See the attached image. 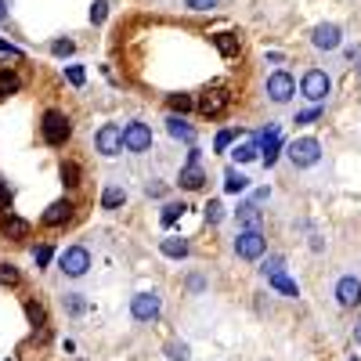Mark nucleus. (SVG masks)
<instances>
[{
  "mask_svg": "<svg viewBox=\"0 0 361 361\" xmlns=\"http://www.w3.org/2000/svg\"><path fill=\"white\" fill-rule=\"evenodd\" d=\"M221 0H185V8H191V11H213Z\"/></svg>",
  "mask_w": 361,
  "mask_h": 361,
  "instance_id": "72a5a7b5",
  "label": "nucleus"
},
{
  "mask_svg": "<svg viewBox=\"0 0 361 361\" xmlns=\"http://www.w3.org/2000/svg\"><path fill=\"white\" fill-rule=\"evenodd\" d=\"M159 250H163V256H170V260H185V256H188V242L177 239V235H170V239L159 242Z\"/></svg>",
  "mask_w": 361,
  "mask_h": 361,
  "instance_id": "2eb2a0df",
  "label": "nucleus"
},
{
  "mask_svg": "<svg viewBox=\"0 0 361 361\" xmlns=\"http://www.w3.org/2000/svg\"><path fill=\"white\" fill-rule=\"evenodd\" d=\"M300 90H304V98H311V101H321L332 90L329 83V76L321 72V69H311V72H304V80H300Z\"/></svg>",
  "mask_w": 361,
  "mask_h": 361,
  "instance_id": "6e6552de",
  "label": "nucleus"
},
{
  "mask_svg": "<svg viewBox=\"0 0 361 361\" xmlns=\"http://www.w3.org/2000/svg\"><path fill=\"white\" fill-rule=\"evenodd\" d=\"M191 105H196V101H191L188 94H170V109L174 112H188Z\"/></svg>",
  "mask_w": 361,
  "mask_h": 361,
  "instance_id": "7c9ffc66",
  "label": "nucleus"
},
{
  "mask_svg": "<svg viewBox=\"0 0 361 361\" xmlns=\"http://www.w3.org/2000/svg\"><path fill=\"white\" fill-rule=\"evenodd\" d=\"M58 264H62V271H66L69 278H80V275H87V267H90V253L83 246H72V250L62 253Z\"/></svg>",
  "mask_w": 361,
  "mask_h": 361,
  "instance_id": "1a4fd4ad",
  "label": "nucleus"
},
{
  "mask_svg": "<svg viewBox=\"0 0 361 361\" xmlns=\"http://www.w3.org/2000/svg\"><path fill=\"white\" fill-rule=\"evenodd\" d=\"M69 217H72V202H69V199H62V202H51V206H47L40 221H44L47 228H58V224H66Z\"/></svg>",
  "mask_w": 361,
  "mask_h": 361,
  "instance_id": "ddd939ff",
  "label": "nucleus"
},
{
  "mask_svg": "<svg viewBox=\"0 0 361 361\" xmlns=\"http://www.w3.org/2000/svg\"><path fill=\"white\" fill-rule=\"evenodd\" d=\"M0 282H8V286H15V282H18V271L11 267V264H0Z\"/></svg>",
  "mask_w": 361,
  "mask_h": 361,
  "instance_id": "c9c22d12",
  "label": "nucleus"
},
{
  "mask_svg": "<svg viewBox=\"0 0 361 361\" xmlns=\"http://www.w3.org/2000/svg\"><path fill=\"white\" fill-rule=\"evenodd\" d=\"M22 90V80L11 69H0V98H11V94H18Z\"/></svg>",
  "mask_w": 361,
  "mask_h": 361,
  "instance_id": "aec40b11",
  "label": "nucleus"
},
{
  "mask_svg": "<svg viewBox=\"0 0 361 361\" xmlns=\"http://www.w3.org/2000/svg\"><path fill=\"white\" fill-rule=\"evenodd\" d=\"M228 101H231L228 90L224 87H213V90H206V94L199 98V112L202 116H221L228 109Z\"/></svg>",
  "mask_w": 361,
  "mask_h": 361,
  "instance_id": "9d476101",
  "label": "nucleus"
},
{
  "mask_svg": "<svg viewBox=\"0 0 361 361\" xmlns=\"http://www.w3.org/2000/svg\"><path fill=\"white\" fill-rule=\"evenodd\" d=\"M166 131H170L174 137H180V141H196V131H191L180 116H170V120H166Z\"/></svg>",
  "mask_w": 361,
  "mask_h": 361,
  "instance_id": "5701e85b",
  "label": "nucleus"
},
{
  "mask_svg": "<svg viewBox=\"0 0 361 361\" xmlns=\"http://www.w3.org/2000/svg\"><path fill=\"white\" fill-rule=\"evenodd\" d=\"M62 180H66L69 188H76V185H80V166H76V163H62Z\"/></svg>",
  "mask_w": 361,
  "mask_h": 361,
  "instance_id": "cd10ccee",
  "label": "nucleus"
},
{
  "mask_svg": "<svg viewBox=\"0 0 361 361\" xmlns=\"http://www.w3.org/2000/svg\"><path fill=\"white\" fill-rule=\"evenodd\" d=\"M271 278V286H275L278 293H286V296H300V286L286 275V271H275V275H267Z\"/></svg>",
  "mask_w": 361,
  "mask_h": 361,
  "instance_id": "a211bd4d",
  "label": "nucleus"
},
{
  "mask_svg": "<svg viewBox=\"0 0 361 361\" xmlns=\"http://www.w3.org/2000/svg\"><path fill=\"white\" fill-rule=\"evenodd\" d=\"M66 304H69V311H72V315H83V307H87V304L80 300V296H69Z\"/></svg>",
  "mask_w": 361,
  "mask_h": 361,
  "instance_id": "79ce46f5",
  "label": "nucleus"
},
{
  "mask_svg": "<svg viewBox=\"0 0 361 361\" xmlns=\"http://www.w3.org/2000/svg\"><path fill=\"white\" fill-rule=\"evenodd\" d=\"M8 202H11V191L4 185V177H0V210H8Z\"/></svg>",
  "mask_w": 361,
  "mask_h": 361,
  "instance_id": "37998d69",
  "label": "nucleus"
},
{
  "mask_svg": "<svg viewBox=\"0 0 361 361\" xmlns=\"http://www.w3.org/2000/svg\"><path fill=\"white\" fill-rule=\"evenodd\" d=\"M51 51H55L58 58H69L72 51H76V44H72V40H55V44H51Z\"/></svg>",
  "mask_w": 361,
  "mask_h": 361,
  "instance_id": "473e14b6",
  "label": "nucleus"
},
{
  "mask_svg": "<svg viewBox=\"0 0 361 361\" xmlns=\"http://www.w3.org/2000/svg\"><path fill=\"white\" fill-rule=\"evenodd\" d=\"M40 131H44V141H47V145H55V148H58V145H66V141H69L72 126H69V120H66L62 112H55V109H51V112H44Z\"/></svg>",
  "mask_w": 361,
  "mask_h": 361,
  "instance_id": "f03ea898",
  "label": "nucleus"
},
{
  "mask_svg": "<svg viewBox=\"0 0 361 361\" xmlns=\"http://www.w3.org/2000/svg\"><path fill=\"white\" fill-rule=\"evenodd\" d=\"M0 18H8V0H0Z\"/></svg>",
  "mask_w": 361,
  "mask_h": 361,
  "instance_id": "c03bdc74",
  "label": "nucleus"
},
{
  "mask_svg": "<svg viewBox=\"0 0 361 361\" xmlns=\"http://www.w3.org/2000/svg\"><path fill=\"white\" fill-rule=\"evenodd\" d=\"M123 148L126 152H148L152 148V131H148V123H126L123 126Z\"/></svg>",
  "mask_w": 361,
  "mask_h": 361,
  "instance_id": "20e7f679",
  "label": "nucleus"
},
{
  "mask_svg": "<svg viewBox=\"0 0 361 361\" xmlns=\"http://www.w3.org/2000/svg\"><path fill=\"white\" fill-rule=\"evenodd\" d=\"M163 311V304H159V296L156 293H137L134 300H131V315L137 321H156Z\"/></svg>",
  "mask_w": 361,
  "mask_h": 361,
  "instance_id": "0eeeda50",
  "label": "nucleus"
},
{
  "mask_svg": "<svg viewBox=\"0 0 361 361\" xmlns=\"http://www.w3.org/2000/svg\"><path fill=\"white\" fill-rule=\"evenodd\" d=\"M25 315H29V321H33V325H44V307L40 304H25Z\"/></svg>",
  "mask_w": 361,
  "mask_h": 361,
  "instance_id": "2f4dec72",
  "label": "nucleus"
},
{
  "mask_svg": "<svg viewBox=\"0 0 361 361\" xmlns=\"http://www.w3.org/2000/svg\"><path fill=\"white\" fill-rule=\"evenodd\" d=\"M293 94H296V80L289 72H271L267 76V98L275 101V105H286Z\"/></svg>",
  "mask_w": 361,
  "mask_h": 361,
  "instance_id": "39448f33",
  "label": "nucleus"
},
{
  "mask_svg": "<svg viewBox=\"0 0 361 361\" xmlns=\"http://www.w3.org/2000/svg\"><path fill=\"white\" fill-rule=\"evenodd\" d=\"M202 180H206V174L199 170V166H185V170H180V188L196 191V188H202Z\"/></svg>",
  "mask_w": 361,
  "mask_h": 361,
  "instance_id": "4be33fe9",
  "label": "nucleus"
},
{
  "mask_svg": "<svg viewBox=\"0 0 361 361\" xmlns=\"http://www.w3.org/2000/svg\"><path fill=\"white\" fill-rule=\"evenodd\" d=\"M311 44H315L318 51H336V47H340V25H332V22H321V25H315Z\"/></svg>",
  "mask_w": 361,
  "mask_h": 361,
  "instance_id": "9b49d317",
  "label": "nucleus"
},
{
  "mask_svg": "<svg viewBox=\"0 0 361 361\" xmlns=\"http://www.w3.org/2000/svg\"><path fill=\"white\" fill-rule=\"evenodd\" d=\"M289 159L296 166H315L321 159V145L315 137H300V141H293V145H289Z\"/></svg>",
  "mask_w": 361,
  "mask_h": 361,
  "instance_id": "423d86ee",
  "label": "nucleus"
},
{
  "mask_svg": "<svg viewBox=\"0 0 361 361\" xmlns=\"http://www.w3.org/2000/svg\"><path fill=\"white\" fill-rule=\"evenodd\" d=\"M256 152H260V148H256L253 141H246V145H235V152H231V156H235L239 163H250V159H256Z\"/></svg>",
  "mask_w": 361,
  "mask_h": 361,
  "instance_id": "393cba45",
  "label": "nucleus"
},
{
  "mask_svg": "<svg viewBox=\"0 0 361 361\" xmlns=\"http://www.w3.org/2000/svg\"><path fill=\"white\" fill-rule=\"evenodd\" d=\"M336 300H340L343 307L361 304V282H358L354 275H347V278H340V282H336Z\"/></svg>",
  "mask_w": 361,
  "mask_h": 361,
  "instance_id": "f8f14e48",
  "label": "nucleus"
},
{
  "mask_svg": "<svg viewBox=\"0 0 361 361\" xmlns=\"http://www.w3.org/2000/svg\"><path fill=\"white\" fill-rule=\"evenodd\" d=\"M123 202H126L123 188H105V196H101V206H105V210H116V206H123Z\"/></svg>",
  "mask_w": 361,
  "mask_h": 361,
  "instance_id": "b1692460",
  "label": "nucleus"
},
{
  "mask_svg": "<svg viewBox=\"0 0 361 361\" xmlns=\"http://www.w3.org/2000/svg\"><path fill=\"white\" fill-rule=\"evenodd\" d=\"M250 188V177L239 174V170H224V191H231V196H239V191Z\"/></svg>",
  "mask_w": 361,
  "mask_h": 361,
  "instance_id": "6ab92c4d",
  "label": "nucleus"
},
{
  "mask_svg": "<svg viewBox=\"0 0 361 361\" xmlns=\"http://www.w3.org/2000/svg\"><path fill=\"white\" fill-rule=\"evenodd\" d=\"M29 235V221H22V217H4V239H25Z\"/></svg>",
  "mask_w": 361,
  "mask_h": 361,
  "instance_id": "f3484780",
  "label": "nucleus"
},
{
  "mask_svg": "<svg viewBox=\"0 0 361 361\" xmlns=\"http://www.w3.org/2000/svg\"><path fill=\"white\" fill-rule=\"evenodd\" d=\"M354 340L361 343V321H358V329H354Z\"/></svg>",
  "mask_w": 361,
  "mask_h": 361,
  "instance_id": "a18cd8bd",
  "label": "nucleus"
},
{
  "mask_svg": "<svg viewBox=\"0 0 361 361\" xmlns=\"http://www.w3.org/2000/svg\"><path fill=\"white\" fill-rule=\"evenodd\" d=\"M105 15H109V4H105V0H94V8H90V22L101 25V22H105Z\"/></svg>",
  "mask_w": 361,
  "mask_h": 361,
  "instance_id": "c756f323",
  "label": "nucleus"
},
{
  "mask_svg": "<svg viewBox=\"0 0 361 361\" xmlns=\"http://www.w3.org/2000/svg\"><path fill=\"white\" fill-rule=\"evenodd\" d=\"M318 116H321V109H307V112H300V116H296V123H315Z\"/></svg>",
  "mask_w": 361,
  "mask_h": 361,
  "instance_id": "ea45409f",
  "label": "nucleus"
},
{
  "mask_svg": "<svg viewBox=\"0 0 361 361\" xmlns=\"http://www.w3.org/2000/svg\"><path fill=\"white\" fill-rule=\"evenodd\" d=\"M185 210H188V206H185V202H170V206H163V224H166V228H170V224L177 221V217H180V213H185Z\"/></svg>",
  "mask_w": 361,
  "mask_h": 361,
  "instance_id": "a878e982",
  "label": "nucleus"
},
{
  "mask_svg": "<svg viewBox=\"0 0 361 361\" xmlns=\"http://www.w3.org/2000/svg\"><path fill=\"white\" fill-rule=\"evenodd\" d=\"M213 40H217V51H221L224 58H235L239 55V36L235 33H217Z\"/></svg>",
  "mask_w": 361,
  "mask_h": 361,
  "instance_id": "412c9836",
  "label": "nucleus"
},
{
  "mask_svg": "<svg viewBox=\"0 0 361 361\" xmlns=\"http://www.w3.org/2000/svg\"><path fill=\"white\" fill-rule=\"evenodd\" d=\"M145 191H148L152 199H159L163 191H166V185H159V180H148V185H145Z\"/></svg>",
  "mask_w": 361,
  "mask_h": 361,
  "instance_id": "a19ab883",
  "label": "nucleus"
},
{
  "mask_svg": "<svg viewBox=\"0 0 361 361\" xmlns=\"http://www.w3.org/2000/svg\"><path fill=\"white\" fill-rule=\"evenodd\" d=\"M66 76H69V83H72V87H83V80H87V72H83L80 66H69Z\"/></svg>",
  "mask_w": 361,
  "mask_h": 361,
  "instance_id": "f704fd0d",
  "label": "nucleus"
},
{
  "mask_svg": "<svg viewBox=\"0 0 361 361\" xmlns=\"http://www.w3.org/2000/svg\"><path fill=\"white\" fill-rule=\"evenodd\" d=\"M206 221H210V224H221V221H224V206L217 202V199L206 202Z\"/></svg>",
  "mask_w": 361,
  "mask_h": 361,
  "instance_id": "c85d7f7f",
  "label": "nucleus"
},
{
  "mask_svg": "<svg viewBox=\"0 0 361 361\" xmlns=\"http://www.w3.org/2000/svg\"><path fill=\"white\" fill-rule=\"evenodd\" d=\"M282 264H286V260H282V256H267V260H264V275H275V271H282Z\"/></svg>",
  "mask_w": 361,
  "mask_h": 361,
  "instance_id": "e433bc0d",
  "label": "nucleus"
},
{
  "mask_svg": "<svg viewBox=\"0 0 361 361\" xmlns=\"http://www.w3.org/2000/svg\"><path fill=\"white\" fill-rule=\"evenodd\" d=\"M267 250V239H264V231L260 228H246V231H239V239H235V253L242 256V260H260Z\"/></svg>",
  "mask_w": 361,
  "mask_h": 361,
  "instance_id": "f257e3e1",
  "label": "nucleus"
},
{
  "mask_svg": "<svg viewBox=\"0 0 361 361\" xmlns=\"http://www.w3.org/2000/svg\"><path fill=\"white\" fill-rule=\"evenodd\" d=\"M94 145H98V152L101 156H120L123 152V126H116V123H105L101 131L94 134Z\"/></svg>",
  "mask_w": 361,
  "mask_h": 361,
  "instance_id": "7ed1b4c3",
  "label": "nucleus"
},
{
  "mask_svg": "<svg viewBox=\"0 0 361 361\" xmlns=\"http://www.w3.org/2000/svg\"><path fill=\"white\" fill-rule=\"evenodd\" d=\"M188 354H191L188 343H177V340L166 343V358H170V361H188Z\"/></svg>",
  "mask_w": 361,
  "mask_h": 361,
  "instance_id": "bb28decb",
  "label": "nucleus"
},
{
  "mask_svg": "<svg viewBox=\"0 0 361 361\" xmlns=\"http://www.w3.org/2000/svg\"><path fill=\"white\" fill-rule=\"evenodd\" d=\"M33 260H36V267H44V264L51 260V246H40V250H33Z\"/></svg>",
  "mask_w": 361,
  "mask_h": 361,
  "instance_id": "4c0bfd02",
  "label": "nucleus"
},
{
  "mask_svg": "<svg viewBox=\"0 0 361 361\" xmlns=\"http://www.w3.org/2000/svg\"><path fill=\"white\" fill-rule=\"evenodd\" d=\"M278 148H282V134L278 126H271V131H264V166H275Z\"/></svg>",
  "mask_w": 361,
  "mask_h": 361,
  "instance_id": "4468645a",
  "label": "nucleus"
},
{
  "mask_svg": "<svg viewBox=\"0 0 361 361\" xmlns=\"http://www.w3.org/2000/svg\"><path fill=\"white\" fill-rule=\"evenodd\" d=\"M239 224H246V228H260V224H264L260 206H256V202H242V206H239Z\"/></svg>",
  "mask_w": 361,
  "mask_h": 361,
  "instance_id": "dca6fc26",
  "label": "nucleus"
},
{
  "mask_svg": "<svg viewBox=\"0 0 361 361\" xmlns=\"http://www.w3.org/2000/svg\"><path fill=\"white\" fill-rule=\"evenodd\" d=\"M231 141H235V134H231V131H221V134H217V152H224Z\"/></svg>",
  "mask_w": 361,
  "mask_h": 361,
  "instance_id": "58836bf2",
  "label": "nucleus"
}]
</instances>
